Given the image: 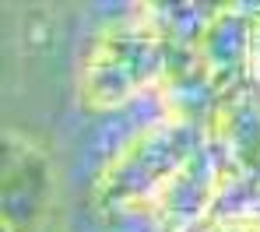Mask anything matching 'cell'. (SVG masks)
Listing matches in <instances>:
<instances>
[{
    "label": "cell",
    "mask_w": 260,
    "mask_h": 232,
    "mask_svg": "<svg viewBox=\"0 0 260 232\" xmlns=\"http://www.w3.org/2000/svg\"><path fill=\"white\" fill-rule=\"evenodd\" d=\"M60 165L39 134L7 127L0 169V232H60Z\"/></svg>",
    "instance_id": "3957f363"
},
{
    "label": "cell",
    "mask_w": 260,
    "mask_h": 232,
    "mask_svg": "<svg viewBox=\"0 0 260 232\" xmlns=\"http://www.w3.org/2000/svg\"><path fill=\"white\" fill-rule=\"evenodd\" d=\"M176 11L130 4L88 28L74 60V92L91 113H113L169 81L183 53Z\"/></svg>",
    "instance_id": "6da1fadb"
},
{
    "label": "cell",
    "mask_w": 260,
    "mask_h": 232,
    "mask_svg": "<svg viewBox=\"0 0 260 232\" xmlns=\"http://www.w3.org/2000/svg\"><path fill=\"white\" fill-rule=\"evenodd\" d=\"M204 127L179 113H158L123 138L95 169L91 204L106 215H148L155 197L201 148Z\"/></svg>",
    "instance_id": "7a4b0ae2"
}]
</instances>
